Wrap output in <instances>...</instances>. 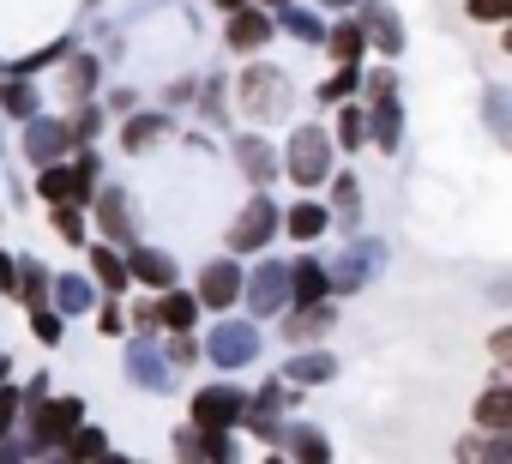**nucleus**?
Segmentation results:
<instances>
[{
    "mask_svg": "<svg viewBox=\"0 0 512 464\" xmlns=\"http://www.w3.org/2000/svg\"><path fill=\"white\" fill-rule=\"evenodd\" d=\"M169 452H175V458H187V464H199V428H193V422H181V428L169 434Z\"/></svg>",
    "mask_w": 512,
    "mask_h": 464,
    "instance_id": "obj_49",
    "label": "nucleus"
},
{
    "mask_svg": "<svg viewBox=\"0 0 512 464\" xmlns=\"http://www.w3.org/2000/svg\"><path fill=\"white\" fill-rule=\"evenodd\" d=\"M0 380H13V356L7 350H0Z\"/></svg>",
    "mask_w": 512,
    "mask_h": 464,
    "instance_id": "obj_57",
    "label": "nucleus"
},
{
    "mask_svg": "<svg viewBox=\"0 0 512 464\" xmlns=\"http://www.w3.org/2000/svg\"><path fill=\"white\" fill-rule=\"evenodd\" d=\"M85 272H91V284L103 290V296H127L133 290V278H127V254L121 248H109V242H85Z\"/></svg>",
    "mask_w": 512,
    "mask_h": 464,
    "instance_id": "obj_23",
    "label": "nucleus"
},
{
    "mask_svg": "<svg viewBox=\"0 0 512 464\" xmlns=\"http://www.w3.org/2000/svg\"><path fill=\"white\" fill-rule=\"evenodd\" d=\"M350 13H356V25H362L368 49H374L380 61H398V55L410 49V31H404V19H398L392 0H356Z\"/></svg>",
    "mask_w": 512,
    "mask_h": 464,
    "instance_id": "obj_9",
    "label": "nucleus"
},
{
    "mask_svg": "<svg viewBox=\"0 0 512 464\" xmlns=\"http://www.w3.org/2000/svg\"><path fill=\"white\" fill-rule=\"evenodd\" d=\"M253 7H266V13H278V7H290V0H253Z\"/></svg>",
    "mask_w": 512,
    "mask_h": 464,
    "instance_id": "obj_58",
    "label": "nucleus"
},
{
    "mask_svg": "<svg viewBox=\"0 0 512 464\" xmlns=\"http://www.w3.org/2000/svg\"><path fill=\"white\" fill-rule=\"evenodd\" d=\"M121 374L139 386V392H175V368L163 362V350H157V332H127L121 338Z\"/></svg>",
    "mask_w": 512,
    "mask_h": 464,
    "instance_id": "obj_7",
    "label": "nucleus"
},
{
    "mask_svg": "<svg viewBox=\"0 0 512 464\" xmlns=\"http://www.w3.org/2000/svg\"><path fill=\"white\" fill-rule=\"evenodd\" d=\"M61 121H67V133H73V145H91V139L103 133V121H109V109H103V97H79V103H73V109L61 115Z\"/></svg>",
    "mask_w": 512,
    "mask_h": 464,
    "instance_id": "obj_39",
    "label": "nucleus"
},
{
    "mask_svg": "<svg viewBox=\"0 0 512 464\" xmlns=\"http://www.w3.org/2000/svg\"><path fill=\"white\" fill-rule=\"evenodd\" d=\"M85 217H91V236H97V242H109V248H127V242H139V211H133L127 187H109V181H97V193L85 199Z\"/></svg>",
    "mask_w": 512,
    "mask_h": 464,
    "instance_id": "obj_6",
    "label": "nucleus"
},
{
    "mask_svg": "<svg viewBox=\"0 0 512 464\" xmlns=\"http://www.w3.org/2000/svg\"><path fill=\"white\" fill-rule=\"evenodd\" d=\"M241 308L253 320H278L290 308V260H272V248L253 254V266H241Z\"/></svg>",
    "mask_w": 512,
    "mask_h": 464,
    "instance_id": "obj_5",
    "label": "nucleus"
},
{
    "mask_svg": "<svg viewBox=\"0 0 512 464\" xmlns=\"http://www.w3.org/2000/svg\"><path fill=\"white\" fill-rule=\"evenodd\" d=\"M151 296H157V332H193L205 320L193 284H169V290H151Z\"/></svg>",
    "mask_w": 512,
    "mask_h": 464,
    "instance_id": "obj_27",
    "label": "nucleus"
},
{
    "mask_svg": "<svg viewBox=\"0 0 512 464\" xmlns=\"http://www.w3.org/2000/svg\"><path fill=\"white\" fill-rule=\"evenodd\" d=\"M272 25H278V37H296V43H308V49H320V37H326V19H320L314 7H302V0L278 7Z\"/></svg>",
    "mask_w": 512,
    "mask_h": 464,
    "instance_id": "obj_33",
    "label": "nucleus"
},
{
    "mask_svg": "<svg viewBox=\"0 0 512 464\" xmlns=\"http://www.w3.org/2000/svg\"><path fill=\"white\" fill-rule=\"evenodd\" d=\"M25 314H31V338H37L43 350H61V344H67V326H73V320H67L61 308L37 302V308H25Z\"/></svg>",
    "mask_w": 512,
    "mask_h": 464,
    "instance_id": "obj_42",
    "label": "nucleus"
},
{
    "mask_svg": "<svg viewBox=\"0 0 512 464\" xmlns=\"http://www.w3.org/2000/svg\"><path fill=\"white\" fill-rule=\"evenodd\" d=\"M97 284H91V272H55L49 278V308H61L67 320H91V308H97Z\"/></svg>",
    "mask_w": 512,
    "mask_h": 464,
    "instance_id": "obj_24",
    "label": "nucleus"
},
{
    "mask_svg": "<svg viewBox=\"0 0 512 464\" xmlns=\"http://www.w3.org/2000/svg\"><path fill=\"white\" fill-rule=\"evenodd\" d=\"M470 428H482V434H512V380H506V368H494L488 386L476 392Z\"/></svg>",
    "mask_w": 512,
    "mask_h": 464,
    "instance_id": "obj_19",
    "label": "nucleus"
},
{
    "mask_svg": "<svg viewBox=\"0 0 512 464\" xmlns=\"http://www.w3.org/2000/svg\"><path fill=\"white\" fill-rule=\"evenodd\" d=\"M229 157H235V169H241L247 187H278V175H284V157H278V145L266 133H235Z\"/></svg>",
    "mask_w": 512,
    "mask_h": 464,
    "instance_id": "obj_16",
    "label": "nucleus"
},
{
    "mask_svg": "<svg viewBox=\"0 0 512 464\" xmlns=\"http://www.w3.org/2000/svg\"><path fill=\"white\" fill-rule=\"evenodd\" d=\"M380 260H386L380 242H350V254H344L338 266H326V272H332V296H356V290H368V278L380 272Z\"/></svg>",
    "mask_w": 512,
    "mask_h": 464,
    "instance_id": "obj_21",
    "label": "nucleus"
},
{
    "mask_svg": "<svg viewBox=\"0 0 512 464\" xmlns=\"http://www.w3.org/2000/svg\"><path fill=\"white\" fill-rule=\"evenodd\" d=\"M464 19H476V25H512V0H464Z\"/></svg>",
    "mask_w": 512,
    "mask_h": 464,
    "instance_id": "obj_47",
    "label": "nucleus"
},
{
    "mask_svg": "<svg viewBox=\"0 0 512 464\" xmlns=\"http://www.w3.org/2000/svg\"><path fill=\"white\" fill-rule=\"evenodd\" d=\"M320 7H326V13H350V7H356V0H320Z\"/></svg>",
    "mask_w": 512,
    "mask_h": 464,
    "instance_id": "obj_55",
    "label": "nucleus"
},
{
    "mask_svg": "<svg viewBox=\"0 0 512 464\" xmlns=\"http://www.w3.org/2000/svg\"><path fill=\"white\" fill-rule=\"evenodd\" d=\"M193 109H199V121H223L229 115V73H205L199 79V91H193Z\"/></svg>",
    "mask_w": 512,
    "mask_h": 464,
    "instance_id": "obj_40",
    "label": "nucleus"
},
{
    "mask_svg": "<svg viewBox=\"0 0 512 464\" xmlns=\"http://www.w3.org/2000/svg\"><path fill=\"white\" fill-rule=\"evenodd\" d=\"M0 79H7V61H0Z\"/></svg>",
    "mask_w": 512,
    "mask_h": 464,
    "instance_id": "obj_59",
    "label": "nucleus"
},
{
    "mask_svg": "<svg viewBox=\"0 0 512 464\" xmlns=\"http://www.w3.org/2000/svg\"><path fill=\"white\" fill-rule=\"evenodd\" d=\"M211 7H217V13H235V7H247V0H211Z\"/></svg>",
    "mask_w": 512,
    "mask_h": 464,
    "instance_id": "obj_56",
    "label": "nucleus"
},
{
    "mask_svg": "<svg viewBox=\"0 0 512 464\" xmlns=\"http://www.w3.org/2000/svg\"><path fill=\"white\" fill-rule=\"evenodd\" d=\"M133 296V290H127ZM127 332H157V296L145 290V296H133V308H127Z\"/></svg>",
    "mask_w": 512,
    "mask_h": 464,
    "instance_id": "obj_48",
    "label": "nucleus"
},
{
    "mask_svg": "<svg viewBox=\"0 0 512 464\" xmlns=\"http://www.w3.org/2000/svg\"><path fill=\"white\" fill-rule=\"evenodd\" d=\"M320 199H326V211H332V229H338V223H344V229L362 223V181H356L350 169H332L326 187H320Z\"/></svg>",
    "mask_w": 512,
    "mask_h": 464,
    "instance_id": "obj_28",
    "label": "nucleus"
},
{
    "mask_svg": "<svg viewBox=\"0 0 512 464\" xmlns=\"http://www.w3.org/2000/svg\"><path fill=\"white\" fill-rule=\"evenodd\" d=\"M0 296L19 302V254H0Z\"/></svg>",
    "mask_w": 512,
    "mask_h": 464,
    "instance_id": "obj_50",
    "label": "nucleus"
},
{
    "mask_svg": "<svg viewBox=\"0 0 512 464\" xmlns=\"http://www.w3.org/2000/svg\"><path fill=\"white\" fill-rule=\"evenodd\" d=\"M278 236H290L296 248H314L320 236H332V211H326V199H320V193H302L296 205H284Z\"/></svg>",
    "mask_w": 512,
    "mask_h": 464,
    "instance_id": "obj_17",
    "label": "nucleus"
},
{
    "mask_svg": "<svg viewBox=\"0 0 512 464\" xmlns=\"http://www.w3.org/2000/svg\"><path fill=\"white\" fill-rule=\"evenodd\" d=\"M55 458H73V464H121V458H115V446H109V428H97L91 416L61 440V452H55Z\"/></svg>",
    "mask_w": 512,
    "mask_h": 464,
    "instance_id": "obj_29",
    "label": "nucleus"
},
{
    "mask_svg": "<svg viewBox=\"0 0 512 464\" xmlns=\"http://www.w3.org/2000/svg\"><path fill=\"white\" fill-rule=\"evenodd\" d=\"M278 458L326 464V458H332V434H326L320 422H284V428H278Z\"/></svg>",
    "mask_w": 512,
    "mask_h": 464,
    "instance_id": "obj_25",
    "label": "nucleus"
},
{
    "mask_svg": "<svg viewBox=\"0 0 512 464\" xmlns=\"http://www.w3.org/2000/svg\"><path fill=\"white\" fill-rule=\"evenodd\" d=\"M19 416H25L19 380H0V434H19Z\"/></svg>",
    "mask_w": 512,
    "mask_h": 464,
    "instance_id": "obj_46",
    "label": "nucleus"
},
{
    "mask_svg": "<svg viewBox=\"0 0 512 464\" xmlns=\"http://www.w3.org/2000/svg\"><path fill=\"white\" fill-rule=\"evenodd\" d=\"M392 91H398V73H392V61H374V67L362 61V91H356V97H362V103H374V97H392Z\"/></svg>",
    "mask_w": 512,
    "mask_h": 464,
    "instance_id": "obj_45",
    "label": "nucleus"
},
{
    "mask_svg": "<svg viewBox=\"0 0 512 464\" xmlns=\"http://www.w3.org/2000/svg\"><path fill=\"white\" fill-rule=\"evenodd\" d=\"M278 217H284V205L272 199V187H253L247 199H241V211L229 217V254L235 260H253V254H266L272 242H278Z\"/></svg>",
    "mask_w": 512,
    "mask_h": 464,
    "instance_id": "obj_4",
    "label": "nucleus"
},
{
    "mask_svg": "<svg viewBox=\"0 0 512 464\" xmlns=\"http://www.w3.org/2000/svg\"><path fill=\"white\" fill-rule=\"evenodd\" d=\"M67 49H73V37H55V43H43L37 55H25V61H13L7 73H25V79H37L43 67H61V55H67Z\"/></svg>",
    "mask_w": 512,
    "mask_h": 464,
    "instance_id": "obj_44",
    "label": "nucleus"
},
{
    "mask_svg": "<svg viewBox=\"0 0 512 464\" xmlns=\"http://www.w3.org/2000/svg\"><path fill=\"white\" fill-rule=\"evenodd\" d=\"M284 175L302 187V193H320L326 187V175L338 169V145H332V133L320 127V121H302L290 139H284Z\"/></svg>",
    "mask_w": 512,
    "mask_h": 464,
    "instance_id": "obj_3",
    "label": "nucleus"
},
{
    "mask_svg": "<svg viewBox=\"0 0 512 464\" xmlns=\"http://www.w3.org/2000/svg\"><path fill=\"white\" fill-rule=\"evenodd\" d=\"M49 392H55V374H49V368H37V374L19 386V398H25V404H37V398H49Z\"/></svg>",
    "mask_w": 512,
    "mask_h": 464,
    "instance_id": "obj_53",
    "label": "nucleus"
},
{
    "mask_svg": "<svg viewBox=\"0 0 512 464\" xmlns=\"http://www.w3.org/2000/svg\"><path fill=\"white\" fill-rule=\"evenodd\" d=\"M157 350H163V362H169L175 374H187V368L205 362V356H199V326H193V332H157Z\"/></svg>",
    "mask_w": 512,
    "mask_h": 464,
    "instance_id": "obj_41",
    "label": "nucleus"
},
{
    "mask_svg": "<svg viewBox=\"0 0 512 464\" xmlns=\"http://www.w3.org/2000/svg\"><path fill=\"white\" fill-rule=\"evenodd\" d=\"M121 127H115V145H121V157H145V151H157L163 139H175V109H127V115H115Z\"/></svg>",
    "mask_w": 512,
    "mask_h": 464,
    "instance_id": "obj_12",
    "label": "nucleus"
},
{
    "mask_svg": "<svg viewBox=\"0 0 512 464\" xmlns=\"http://www.w3.org/2000/svg\"><path fill=\"white\" fill-rule=\"evenodd\" d=\"M278 43V25H272V13L266 7H253V0H247V7H235V13H223V49L229 55H266Z\"/></svg>",
    "mask_w": 512,
    "mask_h": 464,
    "instance_id": "obj_11",
    "label": "nucleus"
},
{
    "mask_svg": "<svg viewBox=\"0 0 512 464\" xmlns=\"http://www.w3.org/2000/svg\"><path fill=\"white\" fill-rule=\"evenodd\" d=\"M121 254H127V278H133V290H169V284H181L175 254H163V248H151V242H127Z\"/></svg>",
    "mask_w": 512,
    "mask_h": 464,
    "instance_id": "obj_18",
    "label": "nucleus"
},
{
    "mask_svg": "<svg viewBox=\"0 0 512 464\" xmlns=\"http://www.w3.org/2000/svg\"><path fill=\"white\" fill-rule=\"evenodd\" d=\"M85 416H91V410H85V398H79V392H49V398L25 404L19 434L31 440V458H55V452H61V440H67Z\"/></svg>",
    "mask_w": 512,
    "mask_h": 464,
    "instance_id": "obj_1",
    "label": "nucleus"
},
{
    "mask_svg": "<svg viewBox=\"0 0 512 464\" xmlns=\"http://www.w3.org/2000/svg\"><path fill=\"white\" fill-rule=\"evenodd\" d=\"M43 109V91L25 79V73H7V79H0V115H7V121H31Z\"/></svg>",
    "mask_w": 512,
    "mask_h": 464,
    "instance_id": "obj_34",
    "label": "nucleus"
},
{
    "mask_svg": "<svg viewBox=\"0 0 512 464\" xmlns=\"http://www.w3.org/2000/svg\"><path fill=\"white\" fill-rule=\"evenodd\" d=\"M193 91H199V79H175L163 91V109H193Z\"/></svg>",
    "mask_w": 512,
    "mask_h": 464,
    "instance_id": "obj_51",
    "label": "nucleus"
},
{
    "mask_svg": "<svg viewBox=\"0 0 512 464\" xmlns=\"http://www.w3.org/2000/svg\"><path fill=\"white\" fill-rule=\"evenodd\" d=\"M49 229H55L67 248H85V242H91V217H85V205H73V199H55V205H49Z\"/></svg>",
    "mask_w": 512,
    "mask_h": 464,
    "instance_id": "obj_37",
    "label": "nucleus"
},
{
    "mask_svg": "<svg viewBox=\"0 0 512 464\" xmlns=\"http://www.w3.org/2000/svg\"><path fill=\"white\" fill-rule=\"evenodd\" d=\"M241 404H247V386H241V380H205V386L187 398V422H193V428H235Z\"/></svg>",
    "mask_w": 512,
    "mask_h": 464,
    "instance_id": "obj_10",
    "label": "nucleus"
},
{
    "mask_svg": "<svg viewBox=\"0 0 512 464\" xmlns=\"http://www.w3.org/2000/svg\"><path fill=\"white\" fill-rule=\"evenodd\" d=\"M19 151H25V163L31 169H43V163H61L67 151H73V133H67V121L61 115H49V109H37L31 121H19Z\"/></svg>",
    "mask_w": 512,
    "mask_h": 464,
    "instance_id": "obj_14",
    "label": "nucleus"
},
{
    "mask_svg": "<svg viewBox=\"0 0 512 464\" xmlns=\"http://www.w3.org/2000/svg\"><path fill=\"white\" fill-rule=\"evenodd\" d=\"M320 55H326V61H368V37H362L356 13H338V19L326 25V37H320Z\"/></svg>",
    "mask_w": 512,
    "mask_h": 464,
    "instance_id": "obj_30",
    "label": "nucleus"
},
{
    "mask_svg": "<svg viewBox=\"0 0 512 464\" xmlns=\"http://www.w3.org/2000/svg\"><path fill=\"white\" fill-rule=\"evenodd\" d=\"M332 296V272L320 254H296L290 260V302H326Z\"/></svg>",
    "mask_w": 512,
    "mask_h": 464,
    "instance_id": "obj_32",
    "label": "nucleus"
},
{
    "mask_svg": "<svg viewBox=\"0 0 512 464\" xmlns=\"http://www.w3.org/2000/svg\"><path fill=\"white\" fill-rule=\"evenodd\" d=\"M103 109H109V115H127V109H139V91H127V85H121V91H109V103H103Z\"/></svg>",
    "mask_w": 512,
    "mask_h": 464,
    "instance_id": "obj_54",
    "label": "nucleus"
},
{
    "mask_svg": "<svg viewBox=\"0 0 512 464\" xmlns=\"http://www.w3.org/2000/svg\"><path fill=\"white\" fill-rule=\"evenodd\" d=\"M452 458H482V464H512V434H482V428H470L458 446H452Z\"/></svg>",
    "mask_w": 512,
    "mask_h": 464,
    "instance_id": "obj_36",
    "label": "nucleus"
},
{
    "mask_svg": "<svg viewBox=\"0 0 512 464\" xmlns=\"http://www.w3.org/2000/svg\"><path fill=\"white\" fill-rule=\"evenodd\" d=\"M296 392H320V386H332L338 380V356L326 350V344H302V350H290V362L278 368Z\"/></svg>",
    "mask_w": 512,
    "mask_h": 464,
    "instance_id": "obj_20",
    "label": "nucleus"
},
{
    "mask_svg": "<svg viewBox=\"0 0 512 464\" xmlns=\"http://www.w3.org/2000/svg\"><path fill=\"white\" fill-rule=\"evenodd\" d=\"M488 356H494V368L512 362V326H494V332H488Z\"/></svg>",
    "mask_w": 512,
    "mask_h": 464,
    "instance_id": "obj_52",
    "label": "nucleus"
},
{
    "mask_svg": "<svg viewBox=\"0 0 512 464\" xmlns=\"http://www.w3.org/2000/svg\"><path fill=\"white\" fill-rule=\"evenodd\" d=\"M61 91H67V103H79V97H103V61L91 55V49H67L61 55Z\"/></svg>",
    "mask_w": 512,
    "mask_h": 464,
    "instance_id": "obj_26",
    "label": "nucleus"
},
{
    "mask_svg": "<svg viewBox=\"0 0 512 464\" xmlns=\"http://www.w3.org/2000/svg\"><path fill=\"white\" fill-rule=\"evenodd\" d=\"M356 91H362V61H332V73L314 85V103L332 109V103H344V97H356Z\"/></svg>",
    "mask_w": 512,
    "mask_h": 464,
    "instance_id": "obj_35",
    "label": "nucleus"
},
{
    "mask_svg": "<svg viewBox=\"0 0 512 464\" xmlns=\"http://www.w3.org/2000/svg\"><path fill=\"white\" fill-rule=\"evenodd\" d=\"M91 320H97V338L121 344V338H127V296H97Z\"/></svg>",
    "mask_w": 512,
    "mask_h": 464,
    "instance_id": "obj_43",
    "label": "nucleus"
},
{
    "mask_svg": "<svg viewBox=\"0 0 512 464\" xmlns=\"http://www.w3.org/2000/svg\"><path fill=\"white\" fill-rule=\"evenodd\" d=\"M49 278H55V266L43 254H19V308L49 302Z\"/></svg>",
    "mask_w": 512,
    "mask_h": 464,
    "instance_id": "obj_38",
    "label": "nucleus"
},
{
    "mask_svg": "<svg viewBox=\"0 0 512 464\" xmlns=\"http://www.w3.org/2000/svg\"><path fill=\"white\" fill-rule=\"evenodd\" d=\"M229 91H241V109H247V115H278V109L290 103L284 67H272V61H260V55H247V67H241V79H229Z\"/></svg>",
    "mask_w": 512,
    "mask_h": 464,
    "instance_id": "obj_8",
    "label": "nucleus"
},
{
    "mask_svg": "<svg viewBox=\"0 0 512 464\" xmlns=\"http://www.w3.org/2000/svg\"><path fill=\"white\" fill-rule=\"evenodd\" d=\"M332 145L338 151H368V109H362V97H344V103H332Z\"/></svg>",
    "mask_w": 512,
    "mask_h": 464,
    "instance_id": "obj_31",
    "label": "nucleus"
},
{
    "mask_svg": "<svg viewBox=\"0 0 512 464\" xmlns=\"http://www.w3.org/2000/svg\"><path fill=\"white\" fill-rule=\"evenodd\" d=\"M332 326H338V296H326V302H290V308L278 314V338H284L290 350L320 344Z\"/></svg>",
    "mask_w": 512,
    "mask_h": 464,
    "instance_id": "obj_15",
    "label": "nucleus"
},
{
    "mask_svg": "<svg viewBox=\"0 0 512 464\" xmlns=\"http://www.w3.org/2000/svg\"><path fill=\"white\" fill-rule=\"evenodd\" d=\"M260 350H266V332H260V320H235V314H217V326L211 332H199V356L217 368V374H241V368H253L260 362Z\"/></svg>",
    "mask_w": 512,
    "mask_h": 464,
    "instance_id": "obj_2",
    "label": "nucleus"
},
{
    "mask_svg": "<svg viewBox=\"0 0 512 464\" xmlns=\"http://www.w3.org/2000/svg\"><path fill=\"white\" fill-rule=\"evenodd\" d=\"M368 109V145L380 151V157H398L404 151V103H398V91L392 97H374V103H362Z\"/></svg>",
    "mask_w": 512,
    "mask_h": 464,
    "instance_id": "obj_22",
    "label": "nucleus"
},
{
    "mask_svg": "<svg viewBox=\"0 0 512 464\" xmlns=\"http://www.w3.org/2000/svg\"><path fill=\"white\" fill-rule=\"evenodd\" d=\"M193 296H199L205 314H229V308H241V260H235V254L205 260L199 278H193Z\"/></svg>",
    "mask_w": 512,
    "mask_h": 464,
    "instance_id": "obj_13",
    "label": "nucleus"
}]
</instances>
